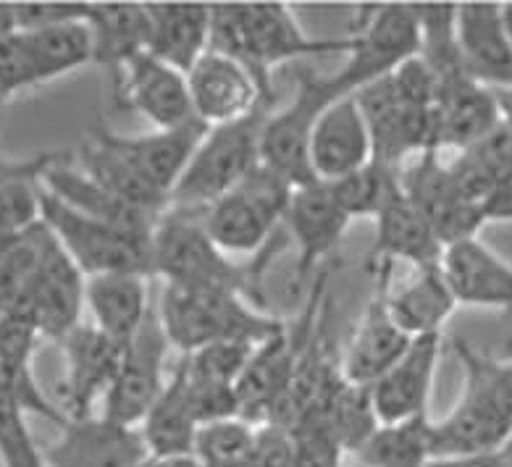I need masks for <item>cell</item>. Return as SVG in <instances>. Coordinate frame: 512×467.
<instances>
[{
	"label": "cell",
	"instance_id": "obj_33",
	"mask_svg": "<svg viewBox=\"0 0 512 467\" xmlns=\"http://www.w3.org/2000/svg\"><path fill=\"white\" fill-rule=\"evenodd\" d=\"M355 460L365 467H428L431 452V418L405 420L379 426L355 452Z\"/></svg>",
	"mask_w": 512,
	"mask_h": 467
},
{
	"label": "cell",
	"instance_id": "obj_42",
	"mask_svg": "<svg viewBox=\"0 0 512 467\" xmlns=\"http://www.w3.org/2000/svg\"><path fill=\"white\" fill-rule=\"evenodd\" d=\"M87 14L90 3H14L16 32H35L64 21L87 19Z\"/></svg>",
	"mask_w": 512,
	"mask_h": 467
},
{
	"label": "cell",
	"instance_id": "obj_45",
	"mask_svg": "<svg viewBox=\"0 0 512 467\" xmlns=\"http://www.w3.org/2000/svg\"><path fill=\"white\" fill-rule=\"evenodd\" d=\"M428 467H505L499 452L486 454H455V457H434Z\"/></svg>",
	"mask_w": 512,
	"mask_h": 467
},
{
	"label": "cell",
	"instance_id": "obj_17",
	"mask_svg": "<svg viewBox=\"0 0 512 467\" xmlns=\"http://www.w3.org/2000/svg\"><path fill=\"white\" fill-rule=\"evenodd\" d=\"M113 84L119 103L142 113L153 129H179L197 121L187 74L150 53L132 58Z\"/></svg>",
	"mask_w": 512,
	"mask_h": 467
},
{
	"label": "cell",
	"instance_id": "obj_16",
	"mask_svg": "<svg viewBox=\"0 0 512 467\" xmlns=\"http://www.w3.org/2000/svg\"><path fill=\"white\" fill-rule=\"evenodd\" d=\"M43 454L48 467H140L150 460L140 428L121 426L106 415L66 420Z\"/></svg>",
	"mask_w": 512,
	"mask_h": 467
},
{
	"label": "cell",
	"instance_id": "obj_22",
	"mask_svg": "<svg viewBox=\"0 0 512 467\" xmlns=\"http://www.w3.org/2000/svg\"><path fill=\"white\" fill-rule=\"evenodd\" d=\"M442 352V334L418 336L405 355L371 386V399L381 426L428 415L434 373Z\"/></svg>",
	"mask_w": 512,
	"mask_h": 467
},
{
	"label": "cell",
	"instance_id": "obj_41",
	"mask_svg": "<svg viewBox=\"0 0 512 467\" xmlns=\"http://www.w3.org/2000/svg\"><path fill=\"white\" fill-rule=\"evenodd\" d=\"M295 460V433L276 423L255 426L253 452H250L247 467H295Z\"/></svg>",
	"mask_w": 512,
	"mask_h": 467
},
{
	"label": "cell",
	"instance_id": "obj_5",
	"mask_svg": "<svg viewBox=\"0 0 512 467\" xmlns=\"http://www.w3.org/2000/svg\"><path fill=\"white\" fill-rule=\"evenodd\" d=\"M40 221L87 279L103 273L153 276V229H127L69 208L37 184Z\"/></svg>",
	"mask_w": 512,
	"mask_h": 467
},
{
	"label": "cell",
	"instance_id": "obj_32",
	"mask_svg": "<svg viewBox=\"0 0 512 467\" xmlns=\"http://www.w3.org/2000/svg\"><path fill=\"white\" fill-rule=\"evenodd\" d=\"M19 35L27 48L37 84L66 77L71 71L95 61V45H92L87 19L64 21V24H53L35 32H19Z\"/></svg>",
	"mask_w": 512,
	"mask_h": 467
},
{
	"label": "cell",
	"instance_id": "obj_37",
	"mask_svg": "<svg viewBox=\"0 0 512 467\" xmlns=\"http://www.w3.org/2000/svg\"><path fill=\"white\" fill-rule=\"evenodd\" d=\"M258 344L250 342H221L208 344L197 349L192 355H184V368L187 376L195 384L216 386V389H237V381L245 373L250 357H253Z\"/></svg>",
	"mask_w": 512,
	"mask_h": 467
},
{
	"label": "cell",
	"instance_id": "obj_31",
	"mask_svg": "<svg viewBox=\"0 0 512 467\" xmlns=\"http://www.w3.org/2000/svg\"><path fill=\"white\" fill-rule=\"evenodd\" d=\"M197 428H200V423H197L195 410H192L187 378H184L182 365H176L166 389L161 391V397L155 399V405L150 407V412L140 423V433L150 452V460L192 454Z\"/></svg>",
	"mask_w": 512,
	"mask_h": 467
},
{
	"label": "cell",
	"instance_id": "obj_43",
	"mask_svg": "<svg viewBox=\"0 0 512 467\" xmlns=\"http://www.w3.org/2000/svg\"><path fill=\"white\" fill-rule=\"evenodd\" d=\"M64 153H43L35 158H0V189L16 182H40L53 161Z\"/></svg>",
	"mask_w": 512,
	"mask_h": 467
},
{
	"label": "cell",
	"instance_id": "obj_8",
	"mask_svg": "<svg viewBox=\"0 0 512 467\" xmlns=\"http://www.w3.org/2000/svg\"><path fill=\"white\" fill-rule=\"evenodd\" d=\"M295 187L260 163L245 182L203 210V221L216 244L229 255L260 252L274 242L287 216Z\"/></svg>",
	"mask_w": 512,
	"mask_h": 467
},
{
	"label": "cell",
	"instance_id": "obj_36",
	"mask_svg": "<svg viewBox=\"0 0 512 467\" xmlns=\"http://www.w3.org/2000/svg\"><path fill=\"white\" fill-rule=\"evenodd\" d=\"M255 426L242 418L213 420L197 428L192 454L205 467H245L253 452Z\"/></svg>",
	"mask_w": 512,
	"mask_h": 467
},
{
	"label": "cell",
	"instance_id": "obj_23",
	"mask_svg": "<svg viewBox=\"0 0 512 467\" xmlns=\"http://www.w3.org/2000/svg\"><path fill=\"white\" fill-rule=\"evenodd\" d=\"M300 347V323H297L295 336H292L289 328H284L274 339H268V342L255 347L245 373L237 381L239 418L247 420L250 426H263V423H268L276 402L284 397L289 381L295 376Z\"/></svg>",
	"mask_w": 512,
	"mask_h": 467
},
{
	"label": "cell",
	"instance_id": "obj_51",
	"mask_svg": "<svg viewBox=\"0 0 512 467\" xmlns=\"http://www.w3.org/2000/svg\"><path fill=\"white\" fill-rule=\"evenodd\" d=\"M245 467H247V465H245Z\"/></svg>",
	"mask_w": 512,
	"mask_h": 467
},
{
	"label": "cell",
	"instance_id": "obj_38",
	"mask_svg": "<svg viewBox=\"0 0 512 467\" xmlns=\"http://www.w3.org/2000/svg\"><path fill=\"white\" fill-rule=\"evenodd\" d=\"M0 460L3 467H48L27 426V415L11 391L0 384Z\"/></svg>",
	"mask_w": 512,
	"mask_h": 467
},
{
	"label": "cell",
	"instance_id": "obj_4",
	"mask_svg": "<svg viewBox=\"0 0 512 467\" xmlns=\"http://www.w3.org/2000/svg\"><path fill=\"white\" fill-rule=\"evenodd\" d=\"M155 310L171 347L182 349L184 355L221 342L263 344L287 328V323L242 294L218 289L163 286Z\"/></svg>",
	"mask_w": 512,
	"mask_h": 467
},
{
	"label": "cell",
	"instance_id": "obj_24",
	"mask_svg": "<svg viewBox=\"0 0 512 467\" xmlns=\"http://www.w3.org/2000/svg\"><path fill=\"white\" fill-rule=\"evenodd\" d=\"M442 273L457 305L512 310V265L478 237L447 244Z\"/></svg>",
	"mask_w": 512,
	"mask_h": 467
},
{
	"label": "cell",
	"instance_id": "obj_18",
	"mask_svg": "<svg viewBox=\"0 0 512 467\" xmlns=\"http://www.w3.org/2000/svg\"><path fill=\"white\" fill-rule=\"evenodd\" d=\"M373 163L371 129L365 124L358 98L331 103L316 121L310 137V171L316 182H342Z\"/></svg>",
	"mask_w": 512,
	"mask_h": 467
},
{
	"label": "cell",
	"instance_id": "obj_12",
	"mask_svg": "<svg viewBox=\"0 0 512 467\" xmlns=\"http://www.w3.org/2000/svg\"><path fill=\"white\" fill-rule=\"evenodd\" d=\"M195 119L205 129L237 124L258 111L260 105L276 100L274 87H266L245 63L208 50L187 71Z\"/></svg>",
	"mask_w": 512,
	"mask_h": 467
},
{
	"label": "cell",
	"instance_id": "obj_48",
	"mask_svg": "<svg viewBox=\"0 0 512 467\" xmlns=\"http://www.w3.org/2000/svg\"><path fill=\"white\" fill-rule=\"evenodd\" d=\"M502 16H505L507 35H510V42H512V3H502Z\"/></svg>",
	"mask_w": 512,
	"mask_h": 467
},
{
	"label": "cell",
	"instance_id": "obj_2",
	"mask_svg": "<svg viewBox=\"0 0 512 467\" xmlns=\"http://www.w3.org/2000/svg\"><path fill=\"white\" fill-rule=\"evenodd\" d=\"M350 37H310L287 3H211V50L245 63L266 87L271 71L305 56L350 53Z\"/></svg>",
	"mask_w": 512,
	"mask_h": 467
},
{
	"label": "cell",
	"instance_id": "obj_9",
	"mask_svg": "<svg viewBox=\"0 0 512 467\" xmlns=\"http://www.w3.org/2000/svg\"><path fill=\"white\" fill-rule=\"evenodd\" d=\"M360 11L365 14L358 29L347 35L352 42L347 61L337 71L339 82L352 95L421 56V29L413 3H373Z\"/></svg>",
	"mask_w": 512,
	"mask_h": 467
},
{
	"label": "cell",
	"instance_id": "obj_34",
	"mask_svg": "<svg viewBox=\"0 0 512 467\" xmlns=\"http://www.w3.org/2000/svg\"><path fill=\"white\" fill-rule=\"evenodd\" d=\"M310 415H318L337 436L344 452L350 454L358 452L368 441V436L381 426L376 410H373L371 389L350 384L344 378H339L337 384L331 386L329 394Z\"/></svg>",
	"mask_w": 512,
	"mask_h": 467
},
{
	"label": "cell",
	"instance_id": "obj_35",
	"mask_svg": "<svg viewBox=\"0 0 512 467\" xmlns=\"http://www.w3.org/2000/svg\"><path fill=\"white\" fill-rule=\"evenodd\" d=\"M331 187L337 189L339 200L347 208V213L355 218H376L402 189V168L384 166L373 161L358 171L347 176L342 182H334Z\"/></svg>",
	"mask_w": 512,
	"mask_h": 467
},
{
	"label": "cell",
	"instance_id": "obj_11",
	"mask_svg": "<svg viewBox=\"0 0 512 467\" xmlns=\"http://www.w3.org/2000/svg\"><path fill=\"white\" fill-rule=\"evenodd\" d=\"M169 349L174 347L163 331L158 310L153 307L145 326L134 334L132 342L124 344L119 373L103 399L100 415L116 420L121 426L140 428L150 407L155 405V399L161 397V391L169 384V376H166Z\"/></svg>",
	"mask_w": 512,
	"mask_h": 467
},
{
	"label": "cell",
	"instance_id": "obj_1",
	"mask_svg": "<svg viewBox=\"0 0 512 467\" xmlns=\"http://www.w3.org/2000/svg\"><path fill=\"white\" fill-rule=\"evenodd\" d=\"M274 242L258 252L253 265L234 263L211 237L203 221V210L169 208L153 226V276L166 286L182 289H218L247 297L263 307L260 300V271L274 260Z\"/></svg>",
	"mask_w": 512,
	"mask_h": 467
},
{
	"label": "cell",
	"instance_id": "obj_28",
	"mask_svg": "<svg viewBox=\"0 0 512 467\" xmlns=\"http://www.w3.org/2000/svg\"><path fill=\"white\" fill-rule=\"evenodd\" d=\"M386 307L394 323L410 339H418V336L442 334V326L449 321V315L455 313L457 300L444 279L442 265H436V268H418L400 284L392 279V271H389Z\"/></svg>",
	"mask_w": 512,
	"mask_h": 467
},
{
	"label": "cell",
	"instance_id": "obj_25",
	"mask_svg": "<svg viewBox=\"0 0 512 467\" xmlns=\"http://www.w3.org/2000/svg\"><path fill=\"white\" fill-rule=\"evenodd\" d=\"M205 134L208 129L200 121H192L179 129H153L150 134H134V137L111 132V140L121 155L145 176V182L171 203L176 184L190 166Z\"/></svg>",
	"mask_w": 512,
	"mask_h": 467
},
{
	"label": "cell",
	"instance_id": "obj_29",
	"mask_svg": "<svg viewBox=\"0 0 512 467\" xmlns=\"http://www.w3.org/2000/svg\"><path fill=\"white\" fill-rule=\"evenodd\" d=\"M148 279L142 273H103L87 279L85 305L92 326L121 347L132 342L153 313Z\"/></svg>",
	"mask_w": 512,
	"mask_h": 467
},
{
	"label": "cell",
	"instance_id": "obj_27",
	"mask_svg": "<svg viewBox=\"0 0 512 467\" xmlns=\"http://www.w3.org/2000/svg\"><path fill=\"white\" fill-rule=\"evenodd\" d=\"M148 53L182 74L211 50V3H145Z\"/></svg>",
	"mask_w": 512,
	"mask_h": 467
},
{
	"label": "cell",
	"instance_id": "obj_30",
	"mask_svg": "<svg viewBox=\"0 0 512 467\" xmlns=\"http://www.w3.org/2000/svg\"><path fill=\"white\" fill-rule=\"evenodd\" d=\"M87 24L95 45V63L111 69L113 79L132 58L148 53L150 21L145 3H90Z\"/></svg>",
	"mask_w": 512,
	"mask_h": 467
},
{
	"label": "cell",
	"instance_id": "obj_10",
	"mask_svg": "<svg viewBox=\"0 0 512 467\" xmlns=\"http://www.w3.org/2000/svg\"><path fill=\"white\" fill-rule=\"evenodd\" d=\"M85 292L87 276L43 226L35 268L29 273L16 305L27 310L40 336L61 344L82 323V310L87 307Z\"/></svg>",
	"mask_w": 512,
	"mask_h": 467
},
{
	"label": "cell",
	"instance_id": "obj_39",
	"mask_svg": "<svg viewBox=\"0 0 512 467\" xmlns=\"http://www.w3.org/2000/svg\"><path fill=\"white\" fill-rule=\"evenodd\" d=\"M297 460L295 467H342V457L347 452L331 433V428L318 415H308L295 428Z\"/></svg>",
	"mask_w": 512,
	"mask_h": 467
},
{
	"label": "cell",
	"instance_id": "obj_49",
	"mask_svg": "<svg viewBox=\"0 0 512 467\" xmlns=\"http://www.w3.org/2000/svg\"><path fill=\"white\" fill-rule=\"evenodd\" d=\"M342 467H365V465H363V462L355 460V462H347V465H342Z\"/></svg>",
	"mask_w": 512,
	"mask_h": 467
},
{
	"label": "cell",
	"instance_id": "obj_13",
	"mask_svg": "<svg viewBox=\"0 0 512 467\" xmlns=\"http://www.w3.org/2000/svg\"><path fill=\"white\" fill-rule=\"evenodd\" d=\"M61 347L66 373L58 389V410L64 412L66 420L90 418L116 381L124 347L92 323H79Z\"/></svg>",
	"mask_w": 512,
	"mask_h": 467
},
{
	"label": "cell",
	"instance_id": "obj_21",
	"mask_svg": "<svg viewBox=\"0 0 512 467\" xmlns=\"http://www.w3.org/2000/svg\"><path fill=\"white\" fill-rule=\"evenodd\" d=\"M502 121L497 92L478 84L468 74H455L439 82L434 108V150H457L484 140Z\"/></svg>",
	"mask_w": 512,
	"mask_h": 467
},
{
	"label": "cell",
	"instance_id": "obj_40",
	"mask_svg": "<svg viewBox=\"0 0 512 467\" xmlns=\"http://www.w3.org/2000/svg\"><path fill=\"white\" fill-rule=\"evenodd\" d=\"M35 84V71H32V63H29L22 35L14 32V35L0 37V100L29 90Z\"/></svg>",
	"mask_w": 512,
	"mask_h": 467
},
{
	"label": "cell",
	"instance_id": "obj_7",
	"mask_svg": "<svg viewBox=\"0 0 512 467\" xmlns=\"http://www.w3.org/2000/svg\"><path fill=\"white\" fill-rule=\"evenodd\" d=\"M347 95L352 92H347L337 74H316L302 69L300 87L292 103L276 108L263 126V140H260L263 166L287 179L295 189L316 182L310 171V137L321 113Z\"/></svg>",
	"mask_w": 512,
	"mask_h": 467
},
{
	"label": "cell",
	"instance_id": "obj_47",
	"mask_svg": "<svg viewBox=\"0 0 512 467\" xmlns=\"http://www.w3.org/2000/svg\"><path fill=\"white\" fill-rule=\"evenodd\" d=\"M499 457H502V465L512 467V433H510V439L499 447Z\"/></svg>",
	"mask_w": 512,
	"mask_h": 467
},
{
	"label": "cell",
	"instance_id": "obj_50",
	"mask_svg": "<svg viewBox=\"0 0 512 467\" xmlns=\"http://www.w3.org/2000/svg\"><path fill=\"white\" fill-rule=\"evenodd\" d=\"M140 467H153V460H148V462H142Z\"/></svg>",
	"mask_w": 512,
	"mask_h": 467
},
{
	"label": "cell",
	"instance_id": "obj_26",
	"mask_svg": "<svg viewBox=\"0 0 512 467\" xmlns=\"http://www.w3.org/2000/svg\"><path fill=\"white\" fill-rule=\"evenodd\" d=\"M373 255L376 265L407 263L413 271L442 265V239L436 237L434 226L428 224L421 208L405 195V189H400V195L376 216Z\"/></svg>",
	"mask_w": 512,
	"mask_h": 467
},
{
	"label": "cell",
	"instance_id": "obj_6",
	"mask_svg": "<svg viewBox=\"0 0 512 467\" xmlns=\"http://www.w3.org/2000/svg\"><path fill=\"white\" fill-rule=\"evenodd\" d=\"M274 111L276 100H271L237 124L208 129L192 155L190 166L176 184L169 208L205 210L245 182L263 163L260 140H263V126Z\"/></svg>",
	"mask_w": 512,
	"mask_h": 467
},
{
	"label": "cell",
	"instance_id": "obj_46",
	"mask_svg": "<svg viewBox=\"0 0 512 467\" xmlns=\"http://www.w3.org/2000/svg\"><path fill=\"white\" fill-rule=\"evenodd\" d=\"M153 467H205V465L197 460L195 454H176V457L153 460Z\"/></svg>",
	"mask_w": 512,
	"mask_h": 467
},
{
	"label": "cell",
	"instance_id": "obj_15",
	"mask_svg": "<svg viewBox=\"0 0 512 467\" xmlns=\"http://www.w3.org/2000/svg\"><path fill=\"white\" fill-rule=\"evenodd\" d=\"M402 189L421 208L444 247L476 237L478 229L486 224L484 210L457 192L449 168L434 150L418 155L402 168Z\"/></svg>",
	"mask_w": 512,
	"mask_h": 467
},
{
	"label": "cell",
	"instance_id": "obj_19",
	"mask_svg": "<svg viewBox=\"0 0 512 467\" xmlns=\"http://www.w3.org/2000/svg\"><path fill=\"white\" fill-rule=\"evenodd\" d=\"M350 221L352 216L331 184L310 182L292 192L284 224L297 244V279H308L329 258L350 229Z\"/></svg>",
	"mask_w": 512,
	"mask_h": 467
},
{
	"label": "cell",
	"instance_id": "obj_3",
	"mask_svg": "<svg viewBox=\"0 0 512 467\" xmlns=\"http://www.w3.org/2000/svg\"><path fill=\"white\" fill-rule=\"evenodd\" d=\"M465 384L447 418L431 420L434 457L499 452L512 433V357L497 360L455 339Z\"/></svg>",
	"mask_w": 512,
	"mask_h": 467
},
{
	"label": "cell",
	"instance_id": "obj_44",
	"mask_svg": "<svg viewBox=\"0 0 512 467\" xmlns=\"http://www.w3.org/2000/svg\"><path fill=\"white\" fill-rule=\"evenodd\" d=\"M481 210H484L486 224L489 221H512V171H507L505 176H499L497 184L486 195Z\"/></svg>",
	"mask_w": 512,
	"mask_h": 467
},
{
	"label": "cell",
	"instance_id": "obj_20",
	"mask_svg": "<svg viewBox=\"0 0 512 467\" xmlns=\"http://www.w3.org/2000/svg\"><path fill=\"white\" fill-rule=\"evenodd\" d=\"M457 50L470 79L489 90H512V42L502 3H457Z\"/></svg>",
	"mask_w": 512,
	"mask_h": 467
},
{
	"label": "cell",
	"instance_id": "obj_14",
	"mask_svg": "<svg viewBox=\"0 0 512 467\" xmlns=\"http://www.w3.org/2000/svg\"><path fill=\"white\" fill-rule=\"evenodd\" d=\"M394 271V265H376L379 284L373 292L371 302L365 305L363 315L352 328L350 342L339 357V370L344 381L355 386L371 389L386 370L392 368L397 360L410 347V336L394 323L389 307H386V276Z\"/></svg>",
	"mask_w": 512,
	"mask_h": 467
}]
</instances>
